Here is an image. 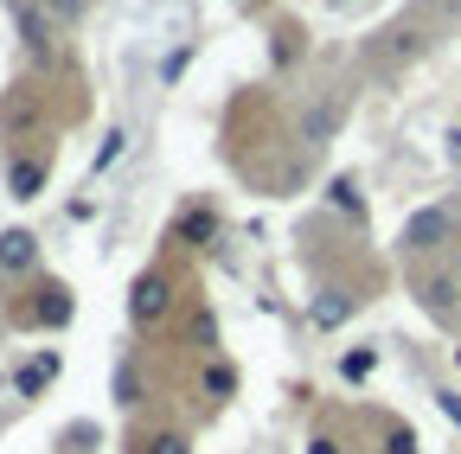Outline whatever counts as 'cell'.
<instances>
[{
  "label": "cell",
  "instance_id": "cell-1",
  "mask_svg": "<svg viewBox=\"0 0 461 454\" xmlns=\"http://www.w3.org/2000/svg\"><path fill=\"white\" fill-rule=\"evenodd\" d=\"M7 320H14L20 333H65V326L77 320V295H71V281H58V275L32 281V289L7 307Z\"/></svg>",
  "mask_w": 461,
  "mask_h": 454
},
{
  "label": "cell",
  "instance_id": "cell-2",
  "mask_svg": "<svg viewBox=\"0 0 461 454\" xmlns=\"http://www.w3.org/2000/svg\"><path fill=\"white\" fill-rule=\"evenodd\" d=\"M455 244V211L448 205H417L411 218H403V231H397V250L411 256V263H429Z\"/></svg>",
  "mask_w": 461,
  "mask_h": 454
},
{
  "label": "cell",
  "instance_id": "cell-3",
  "mask_svg": "<svg viewBox=\"0 0 461 454\" xmlns=\"http://www.w3.org/2000/svg\"><path fill=\"white\" fill-rule=\"evenodd\" d=\"M173 295H180V289H173V269H141L135 281H129V326L135 333H154L167 314H173Z\"/></svg>",
  "mask_w": 461,
  "mask_h": 454
},
{
  "label": "cell",
  "instance_id": "cell-4",
  "mask_svg": "<svg viewBox=\"0 0 461 454\" xmlns=\"http://www.w3.org/2000/svg\"><path fill=\"white\" fill-rule=\"evenodd\" d=\"M218 237H224V211L212 199H186L180 218H173V231H167V244H180V250H212Z\"/></svg>",
  "mask_w": 461,
  "mask_h": 454
},
{
  "label": "cell",
  "instance_id": "cell-5",
  "mask_svg": "<svg viewBox=\"0 0 461 454\" xmlns=\"http://www.w3.org/2000/svg\"><path fill=\"white\" fill-rule=\"evenodd\" d=\"M411 295L423 301L429 320L448 326V320L461 314V275H455V269H411Z\"/></svg>",
  "mask_w": 461,
  "mask_h": 454
},
{
  "label": "cell",
  "instance_id": "cell-6",
  "mask_svg": "<svg viewBox=\"0 0 461 454\" xmlns=\"http://www.w3.org/2000/svg\"><path fill=\"white\" fill-rule=\"evenodd\" d=\"M45 186H51V147H20L7 160V199L32 205V199H45Z\"/></svg>",
  "mask_w": 461,
  "mask_h": 454
},
{
  "label": "cell",
  "instance_id": "cell-7",
  "mask_svg": "<svg viewBox=\"0 0 461 454\" xmlns=\"http://www.w3.org/2000/svg\"><path fill=\"white\" fill-rule=\"evenodd\" d=\"M58 378H65V352H58V346H32V352L14 365V396H20V404H39Z\"/></svg>",
  "mask_w": 461,
  "mask_h": 454
},
{
  "label": "cell",
  "instance_id": "cell-8",
  "mask_svg": "<svg viewBox=\"0 0 461 454\" xmlns=\"http://www.w3.org/2000/svg\"><path fill=\"white\" fill-rule=\"evenodd\" d=\"M39 263H45V237L32 231V224H7L0 231V275H39Z\"/></svg>",
  "mask_w": 461,
  "mask_h": 454
},
{
  "label": "cell",
  "instance_id": "cell-9",
  "mask_svg": "<svg viewBox=\"0 0 461 454\" xmlns=\"http://www.w3.org/2000/svg\"><path fill=\"white\" fill-rule=\"evenodd\" d=\"M359 301H366V295L333 289V281H327V289H314V295H308V326H314V333H339V326H353Z\"/></svg>",
  "mask_w": 461,
  "mask_h": 454
},
{
  "label": "cell",
  "instance_id": "cell-10",
  "mask_svg": "<svg viewBox=\"0 0 461 454\" xmlns=\"http://www.w3.org/2000/svg\"><path fill=\"white\" fill-rule=\"evenodd\" d=\"M14 26H20L26 58H32V65H51V39H58V26L45 20V7H39V0H14Z\"/></svg>",
  "mask_w": 461,
  "mask_h": 454
},
{
  "label": "cell",
  "instance_id": "cell-11",
  "mask_svg": "<svg viewBox=\"0 0 461 454\" xmlns=\"http://www.w3.org/2000/svg\"><path fill=\"white\" fill-rule=\"evenodd\" d=\"M327 211H333V218H346L353 231H366V224H372V205H366L359 174H333V180H327Z\"/></svg>",
  "mask_w": 461,
  "mask_h": 454
},
{
  "label": "cell",
  "instance_id": "cell-12",
  "mask_svg": "<svg viewBox=\"0 0 461 454\" xmlns=\"http://www.w3.org/2000/svg\"><path fill=\"white\" fill-rule=\"evenodd\" d=\"M339 116H346L339 96H314V102L302 109V141H308V147H327V141L339 135Z\"/></svg>",
  "mask_w": 461,
  "mask_h": 454
},
{
  "label": "cell",
  "instance_id": "cell-13",
  "mask_svg": "<svg viewBox=\"0 0 461 454\" xmlns=\"http://www.w3.org/2000/svg\"><path fill=\"white\" fill-rule=\"evenodd\" d=\"M199 396H212V404H230V396H238V365H230L224 352L199 359Z\"/></svg>",
  "mask_w": 461,
  "mask_h": 454
},
{
  "label": "cell",
  "instance_id": "cell-14",
  "mask_svg": "<svg viewBox=\"0 0 461 454\" xmlns=\"http://www.w3.org/2000/svg\"><path fill=\"white\" fill-rule=\"evenodd\" d=\"M32 116H39V96H32V84H14L7 96H0V135H26L32 129Z\"/></svg>",
  "mask_w": 461,
  "mask_h": 454
},
{
  "label": "cell",
  "instance_id": "cell-15",
  "mask_svg": "<svg viewBox=\"0 0 461 454\" xmlns=\"http://www.w3.org/2000/svg\"><path fill=\"white\" fill-rule=\"evenodd\" d=\"M378 365H384V352H378V346H346V352L333 359L339 384H353V390H366V384L378 378Z\"/></svg>",
  "mask_w": 461,
  "mask_h": 454
},
{
  "label": "cell",
  "instance_id": "cell-16",
  "mask_svg": "<svg viewBox=\"0 0 461 454\" xmlns=\"http://www.w3.org/2000/svg\"><path fill=\"white\" fill-rule=\"evenodd\" d=\"M372 454H423V435L403 416H378V448Z\"/></svg>",
  "mask_w": 461,
  "mask_h": 454
},
{
  "label": "cell",
  "instance_id": "cell-17",
  "mask_svg": "<svg viewBox=\"0 0 461 454\" xmlns=\"http://www.w3.org/2000/svg\"><path fill=\"white\" fill-rule=\"evenodd\" d=\"M122 154H129V129H122V122H109V129H103V141H96V154H90V186H96L109 166L122 160Z\"/></svg>",
  "mask_w": 461,
  "mask_h": 454
},
{
  "label": "cell",
  "instance_id": "cell-18",
  "mask_svg": "<svg viewBox=\"0 0 461 454\" xmlns=\"http://www.w3.org/2000/svg\"><path fill=\"white\" fill-rule=\"evenodd\" d=\"M129 454H193V441H186L180 429H141V435L129 441Z\"/></svg>",
  "mask_w": 461,
  "mask_h": 454
},
{
  "label": "cell",
  "instance_id": "cell-19",
  "mask_svg": "<svg viewBox=\"0 0 461 454\" xmlns=\"http://www.w3.org/2000/svg\"><path fill=\"white\" fill-rule=\"evenodd\" d=\"M115 404H122V410H135V404H141V371H135V359L115 365Z\"/></svg>",
  "mask_w": 461,
  "mask_h": 454
},
{
  "label": "cell",
  "instance_id": "cell-20",
  "mask_svg": "<svg viewBox=\"0 0 461 454\" xmlns=\"http://www.w3.org/2000/svg\"><path fill=\"white\" fill-rule=\"evenodd\" d=\"M39 7H45V20H51L58 32H65V26H77V20H84L90 0H39Z\"/></svg>",
  "mask_w": 461,
  "mask_h": 454
},
{
  "label": "cell",
  "instance_id": "cell-21",
  "mask_svg": "<svg viewBox=\"0 0 461 454\" xmlns=\"http://www.w3.org/2000/svg\"><path fill=\"white\" fill-rule=\"evenodd\" d=\"M65 448H71V454H90V448H103V429H96V423H71V429H65Z\"/></svg>",
  "mask_w": 461,
  "mask_h": 454
},
{
  "label": "cell",
  "instance_id": "cell-22",
  "mask_svg": "<svg viewBox=\"0 0 461 454\" xmlns=\"http://www.w3.org/2000/svg\"><path fill=\"white\" fill-rule=\"evenodd\" d=\"M193 51H199V39H186L180 51H167V65H160V84H167V90L180 84V71H186V58H193Z\"/></svg>",
  "mask_w": 461,
  "mask_h": 454
},
{
  "label": "cell",
  "instance_id": "cell-23",
  "mask_svg": "<svg viewBox=\"0 0 461 454\" xmlns=\"http://www.w3.org/2000/svg\"><path fill=\"white\" fill-rule=\"evenodd\" d=\"M436 410L448 416V429H461V390H455V384H442V390H436Z\"/></svg>",
  "mask_w": 461,
  "mask_h": 454
},
{
  "label": "cell",
  "instance_id": "cell-24",
  "mask_svg": "<svg viewBox=\"0 0 461 454\" xmlns=\"http://www.w3.org/2000/svg\"><path fill=\"white\" fill-rule=\"evenodd\" d=\"M65 218H71V224H90V218H96V192H77V199L65 205Z\"/></svg>",
  "mask_w": 461,
  "mask_h": 454
},
{
  "label": "cell",
  "instance_id": "cell-25",
  "mask_svg": "<svg viewBox=\"0 0 461 454\" xmlns=\"http://www.w3.org/2000/svg\"><path fill=\"white\" fill-rule=\"evenodd\" d=\"M308 454H346V441H339L333 429H314V435H308Z\"/></svg>",
  "mask_w": 461,
  "mask_h": 454
},
{
  "label": "cell",
  "instance_id": "cell-26",
  "mask_svg": "<svg viewBox=\"0 0 461 454\" xmlns=\"http://www.w3.org/2000/svg\"><path fill=\"white\" fill-rule=\"evenodd\" d=\"M442 154H448V166H461V122L442 135Z\"/></svg>",
  "mask_w": 461,
  "mask_h": 454
},
{
  "label": "cell",
  "instance_id": "cell-27",
  "mask_svg": "<svg viewBox=\"0 0 461 454\" xmlns=\"http://www.w3.org/2000/svg\"><path fill=\"white\" fill-rule=\"evenodd\" d=\"M455 365H461V346H455Z\"/></svg>",
  "mask_w": 461,
  "mask_h": 454
},
{
  "label": "cell",
  "instance_id": "cell-28",
  "mask_svg": "<svg viewBox=\"0 0 461 454\" xmlns=\"http://www.w3.org/2000/svg\"><path fill=\"white\" fill-rule=\"evenodd\" d=\"M333 7H346V0H333Z\"/></svg>",
  "mask_w": 461,
  "mask_h": 454
}]
</instances>
